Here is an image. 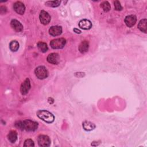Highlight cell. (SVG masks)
Segmentation results:
<instances>
[{
    "mask_svg": "<svg viewBox=\"0 0 147 147\" xmlns=\"http://www.w3.org/2000/svg\"><path fill=\"white\" fill-rule=\"evenodd\" d=\"M137 21V18L134 15H129L125 17V22L128 27H131L135 25Z\"/></svg>",
    "mask_w": 147,
    "mask_h": 147,
    "instance_id": "11",
    "label": "cell"
},
{
    "mask_svg": "<svg viewBox=\"0 0 147 147\" xmlns=\"http://www.w3.org/2000/svg\"><path fill=\"white\" fill-rule=\"evenodd\" d=\"M7 138L9 141L11 142L14 143L16 141L17 139V133L15 130H11L9 132L7 135Z\"/></svg>",
    "mask_w": 147,
    "mask_h": 147,
    "instance_id": "17",
    "label": "cell"
},
{
    "mask_svg": "<svg viewBox=\"0 0 147 147\" xmlns=\"http://www.w3.org/2000/svg\"><path fill=\"white\" fill-rule=\"evenodd\" d=\"M34 72L37 78L40 79H44L48 75V71L44 66H39L37 67L34 71Z\"/></svg>",
    "mask_w": 147,
    "mask_h": 147,
    "instance_id": "4",
    "label": "cell"
},
{
    "mask_svg": "<svg viewBox=\"0 0 147 147\" xmlns=\"http://www.w3.org/2000/svg\"><path fill=\"white\" fill-rule=\"evenodd\" d=\"M79 26L82 29L88 30V29H91V28L92 27V23L88 20L83 19L79 21Z\"/></svg>",
    "mask_w": 147,
    "mask_h": 147,
    "instance_id": "9",
    "label": "cell"
},
{
    "mask_svg": "<svg viewBox=\"0 0 147 147\" xmlns=\"http://www.w3.org/2000/svg\"><path fill=\"white\" fill-rule=\"evenodd\" d=\"M146 23L147 20L146 18L141 20L138 24V28L142 32L146 33Z\"/></svg>",
    "mask_w": 147,
    "mask_h": 147,
    "instance_id": "15",
    "label": "cell"
},
{
    "mask_svg": "<svg viewBox=\"0 0 147 147\" xmlns=\"http://www.w3.org/2000/svg\"><path fill=\"white\" fill-rule=\"evenodd\" d=\"M49 34L52 36H57L61 34L62 28L60 26H52L49 29Z\"/></svg>",
    "mask_w": 147,
    "mask_h": 147,
    "instance_id": "13",
    "label": "cell"
},
{
    "mask_svg": "<svg viewBox=\"0 0 147 147\" xmlns=\"http://www.w3.org/2000/svg\"><path fill=\"white\" fill-rule=\"evenodd\" d=\"M88 47H89L88 42L87 41H83L79 45V50L81 53H84L87 52V51L88 49Z\"/></svg>",
    "mask_w": 147,
    "mask_h": 147,
    "instance_id": "14",
    "label": "cell"
},
{
    "mask_svg": "<svg viewBox=\"0 0 147 147\" xmlns=\"http://www.w3.org/2000/svg\"><path fill=\"white\" fill-rule=\"evenodd\" d=\"M36 114L39 118L47 123H52L54 121V115L47 110H40L37 112Z\"/></svg>",
    "mask_w": 147,
    "mask_h": 147,
    "instance_id": "2",
    "label": "cell"
},
{
    "mask_svg": "<svg viewBox=\"0 0 147 147\" xmlns=\"http://www.w3.org/2000/svg\"><path fill=\"white\" fill-rule=\"evenodd\" d=\"M37 48L42 52H46L48 49L47 44L43 42H38L37 43Z\"/></svg>",
    "mask_w": 147,
    "mask_h": 147,
    "instance_id": "19",
    "label": "cell"
},
{
    "mask_svg": "<svg viewBox=\"0 0 147 147\" xmlns=\"http://www.w3.org/2000/svg\"><path fill=\"white\" fill-rule=\"evenodd\" d=\"M74 31L75 33H79V34L81 33V31H80V30H79V29H76V28H75V29H74Z\"/></svg>",
    "mask_w": 147,
    "mask_h": 147,
    "instance_id": "24",
    "label": "cell"
},
{
    "mask_svg": "<svg viewBox=\"0 0 147 147\" xmlns=\"http://www.w3.org/2000/svg\"><path fill=\"white\" fill-rule=\"evenodd\" d=\"M10 25H11V28L16 31V32H21L22 30L23 29V26L21 24V23L18 21V20H12L11 21V22H10Z\"/></svg>",
    "mask_w": 147,
    "mask_h": 147,
    "instance_id": "10",
    "label": "cell"
},
{
    "mask_svg": "<svg viewBox=\"0 0 147 147\" xmlns=\"http://www.w3.org/2000/svg\"><path fill=\"white\" fill-rule=\"evenodd\" d=\"M24 146H34V142L31 139H27L24 142Z\"/></svg>",
    "mask_w": 147,
    "mask_h": 147,
    "instance_id": "22",
    "label": "cell"
},
{
    "mask_svg": "<svg viewBox=\"0 0 147 147\" xmlns=\"http://www.w3.org/2000/svg\"><path fill=\"white\" fill-rule=\"evenodd\" d=\"M38 144L40 146H49L51 144V140L48 136L45 135H40L38 137Z\"/></svg>",
    "mask_w": 147,
    "mask_h": 147,
    "instance_id": "5",
    "label": "cell"
},
{
    "mask_svg": "<svg viewBox=\"0 0 147 147\" xmlns=\"http://www.w3.org/2000/svg\"><path fill=\"white\" fill-rule=\"evenodd\" d=\"M100 7L106 12L109 11L111 8V6H110V3H109V2H107V1H104L102 3H101Z\"/></svg>",
    "mask_w": 147,
    "mask_h": 147,
    "instance_id": "21",
    "label": "cell"
},
{
    "mask_svg": "<svg viewBox=\"0 0 147 147\" xmlns=\"http://www.w3.org/2000/svg\"><path fill=\"white\" fill-rule=\"evenodd\" d=\"M60 4V1H47L45 2V5L49 6V7H57L59 6Z\"/></svg>",
    "mask_w": 147,
    "mask_h": 147,
    "instance_id": "20",
    "label": "cell"
},
{
    "mask_svg": "<svg viewBox=\"0 0 147 147\" xmlns=\"http://www.w3.org/2000/svg\"><path fill=\"white\" fill-rule=\"evenodd\" d=\"M30 88V82L28 78H26L22 83L20 88V91L22 95L26 94Z\"/></svg>",
    "mask_w": 147,
    "mask_h": 147,
    "instance_id": "7",
    "label": "cell"
},
{
    "mask_svg": "<svg viewBox=\"0 0 147 147\" xmlns=\"http://www.w3.org/2000/svg\"><path fill=\"white\" fill-rule=\"evenodd\" d=\"M9 47H10V49L11 51L13 52H16L17 51L18 48H19V43L18 41H16V40H14V41H12L10 42V45H9Z\"/></svg>",
    "mask_w": 147,
    "mask_h": 147,
    "instance_id": "18",
    "label": "cell"
},
{
    "mask_svg": "<svg viewBox=\"0 0 147 147\" xmlns=\"http://www.w3.org/2000/svg\"><path fill=\"white\" fill-rule=\"evenodd\" d=\"M66 44V40L64 38H60L52 40L50 42V45L53 49H61Z\"/></svg>",
    "mask_w": 147,
    "mask_h": 147,
    "instance_id": "3",
    "label": "cell"
},
{
    "mask_svg": "<svg viewBox=\"0 0 147 147\" xmlns=\"http://www.w3.org/2000/svg\"><path fill=\"white\" fill-rule=\"evenodd\" d=\"M114 7H115V9L116 10L119 11V10H121L122 9V7L121 5V3L118 1H114Z\"/></svg>",
    "mask_w": 147,
    "mask_h": 147,
    "instance_id": "23",
    "label": "cell"
},
{
    "mask_svg": "<svg viewBox=\"0 0 147 147\" xmlns=\"http://www.w3.org/2000/svg\"><path fill=\"white\" fill-rule=\"evenodd\" d=\"M15 125L20 130H25L28 131H35L38 127V123L30 119H26L23 121H18L16 123Z\"/></svg>",
    "mask_w": 147,
    "mask_h": 147,
    "instance_id": "1",
    "label": "cell"
},
{
    "mask_svg": "<svg viewBox=\"0 0 147 147\" xmlns=\"http://www.w3.org/2000/svg\"><path fill=\"white\" fill-rule=\"evenodd\" d=\"M47 61L49 63L57 64L59 62V56L56 53H50L47 57Z\"/></svg>",
    "mask_w": 147,
    "mask_h": 147,
    "instance_id": "12",
    "label": "cell"
},
{
    "mask_svg": "<svg viewBox=\"0 0 147 147\" xmlns=\"http://www.w3.org/2000/svg\"><path fill=\"white\" fill-rule=\"evenodd\" d=\"M83 129L86 131H91L95 129V125L93 123L90 121H84L83 123Z\"/></svg>",
    "mask_w": 147,
    "mask_h": 147,
    "instance_id": "16",
    "label": "cell"
},
{
    "mask_svg": "<svg viewBox=\"0 0 147 147\" xmlns=\"http://www.w3.org/2000/svg\"><path fill=\"white\" fill-rule=\"evenodd\" d=\"M39 18L40 22L44 25L48 24L51 21V16L49 14L44 10H42L40 12Z\"/></svg>",
    "mask_w": 147,
    "mask_h": 147,
    "instance_id": "6",
    "label": "cell"
},
{
    "mask_svg": "<svg viewBox=\"0 0 147 147\" xmlns=\"http://www.w3.org/2000/svg\"><path fill=\"white\" fill-rule=\"evenodd\" d=\"M13 9L15 11L19 14H23L25 10V7L24 3L18 1L14 3Z\"/></svg>",
    "mask_w": 147,
    "mask_h": 147,
    "instance_id": "8",
    "label": "cell"
}]
</instances>
